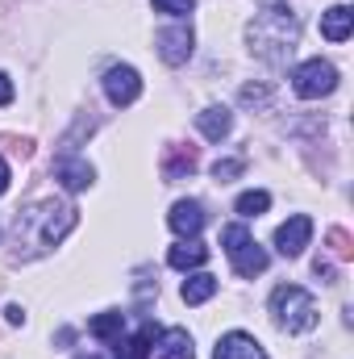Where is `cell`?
<instances>
[{"label":"cell","instance_id":"1","mask_svg":"<svg viewBox=\"0 0 354 359\" xmlns=\"http://www.w3.org/2000/svg\"><path fill=\"white\" fill-rule=\"evenodd\" d=\"M76 222H80V209H76V205H67V201H42V205L17 213V247H21V243L29 247L25 259H29V255H42V251H50L55 243H63V238L76 230Z\"/></svg>","mask_w":354,"mask_h":359},{"label":"cell","instance_id":"2","mask_svg":"<svg viewBox=\"0 0 354 359\" xmlns=\"http://www.w3.org/2000/svg\"><path fill=\"white\" fill-rule=\"evenodd\" d=\"M250 50H259L271 63H283L296 50V17L288 8H267L250 25Z\"/></svg>","mask_w":354,"mask_h":359},{"label":"cell","instance_id":"3","mask_svg":"<svg viewBox=\"0 0 354 359\" xmlns=\"http://www.w3.org/2000/svg\"><path fill=\"white\" fill-rule=\"evenodd\" d=\"M271 318H275L279 330H288V334H304V330L317 326L321 309H317V301H313L309 288H300V284H279V288L271 292Z\"/></svg>","mask_w":354,"mask_h":359},{"label":"cell","instance_id":"4","mask_svg":"<svg viewBox=\"0 0 354 359\" xmlns=\"http://www.w3.org/2000/svg\"><path fill=\"white\" fill-rule=\"evenodd\" d=\"M221 247H225V255H229V264L234 271L242 276V280H255V276H263L267 271V251L255 243V234L242 226V222H234V226H225L221 230Z\"/></svg>","mask_w":354,"mask_h":359},{"label":"cell","instance_id":"5","mask_svg":"<svg viewBox=\"0 0 354 359\" xmlns=\"http://www.w3.org/2000/svg\"><path fill=\"white\" fill-rule=\"evenodd\" d=\"M292 88L304 100H321V96H330L338 88V67L330 59H309V63H300L292 72Z\"/></svg>","mask_w":354,"mask_h":359},{"label":"cell","instance_id":"6","mask_svg":"<svg viewBox=\"0 0 354 359\" xmlns=\"http://www.w3.org/2000/svg\"><path fill=\"white\" fill-rule=\"evenodd\" d=\"M100 84H104V96H108L117 109H129V104L142 96V76H138V67H129V63H113Z\"/></svg>","mask_w":354,"mask_h":359},{"label":"cell","instance_id":"7","mask_svg":"<svg viewBox=\"0 0 354 359\" xmlns=\"http://www.w3.org/2000/svg\"><path fill=\"white\" fill-rule=\"evenodd\" d=\"M309 238H313V217H309V213H296V217H288V222L275 230V251H279L283 259H296V255H304Z\"/></svg>","mask_w":354,"mask_h":359},{"label":"cell","instance_id":"8","mask_svg":"<svg viewBox=\"0 0 354 359\" xmlns=\"http://www.w3.org/2000/svg\"><path fill=\"white\" fill-rule=\"evenodd\" d=\"M159 59L163 63H171V67H179V63H187L192 59V46H196V34H192V25H167V29H159Z\"/></svg>","mask_w":354,"mask_h":359},{"label":"cell","instance_id":"9","mask_svg":"<svg viewBox=\"0 0 354 359\" xmlns=\"http://www.w3.org/2000/svg\"><path fill=\"white\" fill-rule=\"evenodd\" d=\"M204 205L200 201H176L171 205V213H167V226L176 230L179 238H196L200 230H204Z\"/></svg>","mask_w":354,"mask_h":359},{"label":"cell","instance_id":"10","mask_svg":"<svg viewBox=\"0 0 354 359\" xmlns=\"http://www.w3.org/2000/svg\"><path fill=\"white\" fill-rule=\"evenodd\" d=\"M213 359H267V351L259 347L255 334H246V330H229V334L217 339Z\"/></svg>","mask_w":354,"mask_h":359},{"label":"cell","instance_id":"11","mask_svg":"<svg viewBox=\"0 0 354 359\" xmlns=\"http://www.w3.org/2000/svg\"><path fill=\"white\" fill-rule=\"evenodd\" d=\"M155 343H159V326H155V322H142L138 334H129V339L117 343V355L121 359H150Z\"/></svg>","mask_w":354,"mask_h":359},{"label":"cell","instance_id":"12","mask_svg":"<svg viewBox=\"0 0 354 359\" xmlns=\"http://www.w3.org/2000/svg\"><path fill=\"white\" fill-rule=\"evenodd\" d=\"M55 180H59L67 192H84L92 180H96V172H92L88 159H59V163H55Z\"/></svg>","mask_w":354,"mask_h":359},{"label":"cell","instance_id":"13","mask_svg":"<svg viewBox=\"0 0 354 359\" xmlns=\"http://www.w3.org/2000/svg\"><path fill=\"white\" fill-rule=\"evenodd\" d=\"M351 29H354V8L351 4H334V8L321 13V38H330V42H346Z\"/></svg>","mask_w":354,"mask_h":359},{"label":"cell","instance_id":"14","mask_svg":"<svg viewBox=\"0 0 354 359\" xmlns=\"http://www.w3.org/2000/svg\"><path fill=\"white\" fill-rule=\"evenodd\" d=\"M196 126H200V134H204L208 142H221V138H229L234 117H229V109H225V104H208L204 113H196Z\"/></svg>","mask_w":354,"mask_h":359},{"label":"cell","instance_id":"15","mask_svg":"<svg viewBox=\"0 0 354 359\" xmlns=\"http://www.w3.org/2000/svg\"><path fill=\"white\" fill-rule=\"evenodd\" d=\"M150 355H155V359H196V351H192V334H187V330H179V326H176V330H163Z\"/></svg>","mask_w":354,"mask_h":359},{"label":"cell","instance_id":"16","mask_svg":"<svg viewBox=\"0 0 354 359\" xmlns=\"http://www.w3.org/2000/svg\"><path fill=\"white\" fill-rule=\"evenodd\" d=\"M88 330L100 339V343L117 347V343L125 339V313H117V309H108V313H96V318L88 322Z\"/></svg>","mask_w":354,"mask_h":359},{"label":"cell","instance_id":"17","mask_svg":"<svg viewBox=\"0 0 354 359\" xmlns=\"http://www.w3.org/2000/svg\"><path fill=\"white\" fill-rule=\"evenodd\" d=\"M167 264L179 268V271H192V268H200V264H208V247H204V243H196V238H183L179 247L167 251Z\"/></svg>","mask_w":354,"mask_h":359},{"label":"cell","instance_id":"18","mask_svg":"<svg viewBox=\"0 0 354 359\" xmlns=\"http://www.w3.org/2000/svg\"><path fill=\"white\" fill-rule=\"evenodd\" d=\"M217 276H208V271H196V276H187L183 280V288H179V297H183V305H204L208 297H217Z\"/></svg>","mask_w":354,"mask_h":359},{"label":"cell","instance_id":"19","mask_svg":"<svg viewBox=\"0 0 354 359\" xmlns=\"http://www.w3.org/2000/svg\"><path fill=\"white\" fill-rule=\"evenodd\" d=\"M234 209H238L242 217H263L267 209H271V192H263V188H250V192H242V196L234 201Z\"/></svg>","mask_w":354,"mask_h":359},{"label":"cell","instance_id":"20","mask_svg":"<svg viewBox=\"0 0 354 359\" xmlns=\"http://www.w3.org/2000/svg\"><path fill=\"white\" fill-rule=\"evenodd\" d=\"M196 172V151L187 147V151H171L167 155V163H163V176L167 180H179V176H192Z\"/></svg>","mask_w":354,"mask_h":359},{"label":"cell","instance_id":"21","mask_svg":"<svg viewBox=\"0 0 354 359\" xmlns=\"http://www.w3.org/2000/svg\"><path fill=\"white\" fill-rule=\"evenodd\" d=\"M242 168H246L242 159H217V163H213V180H217V184H225V180L242 176Z\"/></svg>","mask_w":354,"mask_h":359},{"label":"cell","instance_id":"22","mask_svg":"<svg viewBox=\"0 0 354 359\" xmlns=\"http://www.w3.org/2000/svg\"><path fill=\"white\" fill-rule=\"evenodd\" d=\"M155 8L159 13H171V17H187L196 8V0H155Z\"/></svg>","mask_w":354,"mask_h":359},{"label":"cell","instance_id":"23","mask_svg":"<svg viewBox=\"0 0 354 359\" xmlns=\"http://www.w3.org/2000/svg\"><path fill=\"white\" fill-rule=\"evenodd\" d=\"M8 100H13V80H8V76L0 72V109H4Z\"/></svg>","mask_w":354,"mask_h":359},{"label":"cell","instance_id":"24","mask_svg":"<svg viewBox=\"0 0 354 359\" xmlns=\"http://www.w3.org/2000/svg\"><path fill=\"white\" fill-rule=\"evenodd\" d=\"M4 318H8L13 326H21V322H25V313H21V305H8V309H4Z\"/></svg>","mask_w":354,"mask_h":359},{"label":"cell","instance_id":"25","mask_svg":"<svg viewBox=\"0 0 354 359\" xmlns=\"http://www.w3.org/2000/svg\"><path fill=\"white\" fill-rule=\"evenodd\" d=\"M4 192H8V163L0 159V196H4Z\"/></svg>","mask_w":354,"mask_h":359},{"label":"cell","instance_id":"26","mask_svg":"<svg viewBox=\"0 0 354 359\" xmlns=\"http://www.w3.org/2000/svg\"><path fill=\"white\" fill-rule=\"evenodd\" d=\"M76 359H96V355H76Z\"/></svg>","mask_w":354,"mask_h":359}]
</instances>
